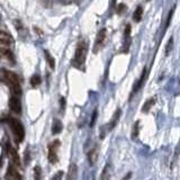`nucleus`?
<instances>
[{
    "label": "nucleus",
    "instance_id": "1",
    "mask_svg": "<svg viewBox=\"0 0 180 180\" xmlns=\"http://www.w3.org/2000/svg\"><path fill=\"white\" fill-rule=\"evenodd\" d=\"M87 52H88V45L86 42H80L78 44L74 53V58H73V66L76 68H81L84 65L87 56Z\"/></svg>",
    "mask_w": 180,
    "mask_h": 180
},
{
    "label": "nucleus",
    "instance_id": "2",
    "mask_svg": "<svg viewBox=\"0 0 180 180\" xmlns=\"http://www.w3.org/2000/svg\"><path fill=\"white\" fill-rule=\"evenodd\" d=\"M8 123H9V126L11 129V132H13L16 143L17 144L21 143V142L24 141V139H25V129H24L23 124L19 121L15 119V118H9Z\"/></svg>",
    "mask_w": 180,
    "mask_h": 180
},
{
    "label": "nucleus",
    "instance_id": "3",
    "mask_svg": "<svg viewBox=\"0 0 180 180\" xmlns=\"http://www.w3.org/2000/svg\"><path fill=\"white\" fill-rule=\"evenodd\" d=\"M60 146V141L55 140L53 141L49 145V153H47V159H49V162L54 164L58 162V149Z\"/></svg>",
    "mask_w": 180,
    "mask_h": 180
},
{
    "label": "nucleus",
    "instance_id": "4",
    "mask_svg": "<svg viewBox=\"0 0 180 180\" xmlns=\"http://www.w3.org/2000/svg\"><path fill=\"white\" fill-rule=\"evenodd\" d=\"M7 153L9 155V158H10L14 166L20 168V159L19 155H18V152L16 151V149H14V146H11L10 143H7Z\"/></svg>",
    "mask_w": 180,
    "mask_h": 180
},
{
    "label": "nucleus",
    "instance_id": "5",
    "mask_svg": "<svg viewBox=\"0 0 180 180\" xmlns=\"http://www.w3.org/2000/svg\"><path fill=\"white\" fill-rule=\"evenodd\" d=\"M106 36H107V34H106V29H105V28L100 29L99 33L97 34L96 42H95V47H94V52H95V53H97V52L103 47L104 43H105V41H106Z\"/></svg>",
    "mask_w": 180,
    "mask_h": 180
},
{
    "label": "nucleus",
    "instance_id": "6",
    "mask_svg": "<svg viewBox=\"0 0 180 180\" xmlns=\"http://www.w3.org/2000/svg\"><path fill=\"white\" fill-rule=\"evenodd\" d=\"M9 108L13 113L17 114V115L21 114V104H20L19 98L17 96L10 97V99H9Z\"/></svg>",
    "mask_w": 180,
    "mask_h": 180
},
{
    "label": "nucleus",
    "instance_id": "7",
    "mask_svg": "<svg viewBox=\"0 0 180 180\" xmlns=\"http://www.w3.org/2000/svg\"><path fill=\"white\" fill-rule=\"evenodd\" d=\"M2 76L5 78L7 84H19V78L16 73H14L11 71H8V70H4L2 71Z\"/></svg>",
    "mask_w": 180,
    "mask_h": 180
},
{
    "label": "nucleus",
    "instance_id": "8",
    "mask_svg": "<svg viewBox=\"0 0 180 180\" xmlns=\"http://www.w3.org/2000/svg\"><path fill=\"white\" fill-rule=\"evenodd\" d=\"M98 156H99V146L95 145L88 152V161H89L90 166H95L96 164L97 160H98Z\"/></svg>",
    "mask_w": 180,
    "mask_h": 180
},
{
    "label": "nucleus",
    "instance_id": "9",
    "mask_svg": "<svg viewBox=\"0 0 180 180\" xmlns=\"http://www.w3.org/2000/svg\"><path fill=\"white\" fill-rule=\"evenodd\" d=\"M121 116H122V110L118 108V109H116V111L114 113L113 117H111V119H110V122L108 123V125H107V131H113V129H115L117 123L119 122Z\"/></svg>",
    "mask_w": 180,
    "mask_h": 180
},
{
    "label": "nucleus",
    "instance_id": "10",
    "mask_svg": "<svg viewBox=\"0 0 180 180\" xmlns=\"http://www.w3.org/2000/svg\"><path fill=\"white\" fill-rule=\"evenodd\" d=\"M146 77H148V71H146V68H144L143 69V72H142L141 74V78L135 82L134 87H133V91H132V95L133 94H135L136 91H139V90L142 88V86L144 84V82H145V80H146Z\"/></svg>",
    "mask_w": 180,
    "mask_h": 180
},
{
    "label": "nucleus",
    "instance_id": "11",
    "mask_svg": "<svg viewBox=\"0 0 180 180\" xmlns=\"http://www.w3.org/2000/svg\"><path fill=\"white\" fill-rule=\"evenodd\" d=\"M78 179V167L76 163H71L69 167V171L66 174V180H77Z\"/></svg>",
    "mask_w": 180,
    "mask_h": 180
},
{
    "label": "nucleus",
    "instance_id": "12",
    "mask_svg": "<svg viewBox=\"0 0 180 180\" xmlns=\"http://www.w3.org/2000/svg\"><path fill=\"white\" fill-rule=\"evenodd\" d=\"M62 129H63V124L62 122L58 119V118H55L54 121H53V124H52V134L53 135H56V134H60L61 132H62Z\"/></svg>",
    "mask_w": 180,
    "mask_h": 180
},
{
    "label": "nucleus",
    "instance_id": "13",
    "mask_svg": "<svg viewBox=\"0 0 180 180\" xmlns=\"http://www.w3.org/2000/svg\"><path fill=\"white\" fill-rule=\"evenodd\" d=\"M156 103V97H151L150 99H148L145 103H144V105H143V107H142V113H149L150 110H151V108L154 106V104Z\"/></svg>",
    "mask_w": 180,
    "mask_h": 180
},
{
    "label": "nucleus",
    "instance_id": "14",
    "mask_svg": "<svg viewBox=\"0 0 180 180\" xmlns=\"http://www.w3.org/2000/svg\"><path fill=\"white\" fill-rule=\"evenodd\" d=\"M111 179V170L109 164H106L101 171V174L99 177V180H110Z\"/></svg>",
    "mask_w": 180,
    "mask_h": 180
},
{
    "label": "nucleus",
    "instance_id": "15",
    "mask_svg": "<svg viewBox=\"0 0 180 180\" xmlns=\"http://www.w3.org/2000/svg\"><path fill=\"white\" fill-rule=\"evenodd\" d=\"M142 17H143V7L139 6L135 9L134 14H133V20L135 23H139V21L142 20Z\"/></svg>",
    "mask_w": 180,
    "mask_h": 180
},
{
    "label": "nucleus",
    "instance_id": "16",
    "mask_svg": "<svg viewBox=\"0 0 180 180\" xmlns=\"http://www.w3.org/2000/svg\"><path fill=\"white\" fill-rule=\"evenodd\" d=\"M8 174H9V176H10L14 180H21V176L18 174V171H17L14 167L8 168Z\"/></svg>",
    "mask_w": 180,
    "mask_h": 180
},
{
    "label": "nucleus",
    "instance_id": "17",
    "mask_svg": "<svg viewBox=\"0 0 180 180\" xmlns=\"http://www.w3.org/2000/svg\"><path fill=\"white\" fill-rule=\"evenodd\" d=\"M44 54H45V59H46L47 63L50 65V68H51V69H54V68H55V60H54V58L50 54V52L49 51H44Z\"/></svg>",
    "mask_w": 180,
    "mask_h": 180
},
{
    "label": "nucleus",
    "instance_id": "18",
    "mask_svg": "<svg viewBox=\"0 0 180 180\" xmlns=\"http://www.w3.org/2000/svg\"><path fill=\"white\" fill-rule=\"evenodd\" d=\"M139 132H140V122H135L132 129V139L135 140L139 136Z\"/></svg>",
    "mask_w": 180,
    "mask_h": 180
},
{
    "label": "nucleus",
    "instance_id": "19",
    "mask_svg": "<svg viewBox=\"0 0 180 180\" xmlns=\"http://www.w3.org/2000/svg\"><path fill=\"white\" fill-rule=\"evenodd\" d=\"M42 82V79L39 77V74H34L32 78H31V84L32 87H39V84Z\"/></svg>",
    "mask_w": 180,
    "mask_h": 180
},
{
    "label": "nucleus",
    "instance_id": "20",
    "mask_svg": "<svg viewBox=\"0 0 180 180\" xmlns=\"http://www.w3.org/2000/svg\"><path fill=\"white\" fill-rule=\"evenodd\" d=\"M42 179V169L41 167L36 166L34 168V180H41Z\"/></svg>",
    "mask_w": 180,
    "mask_h": 180
},
{
    "label": "nucleus",
    "instance_id": "21",
    "mask_svg": "<svg viewBox=\"0 0 180 180\" xmlns=\"http://www.w3.org/2000/svg\"><path fill=\"white\" fill-rule=\"evenodd\" d=\"M172 47H174V37H170L167 43V46H166V55H169V53L171 52Z\"/></svg>",
    "mask_w": 180,
    "mask_h": 180
},
{
    "label": "nucleus",
    "instance_id": "22",
    "mask_svg": "<svg viewBox=\"0 0 180 180\" xmlns=\"http://www.w3.org/2000/svg\"><path fill=\"white\" fill-rule=\"evenodd\" d=\"M172 14H174V8L170 10V13H169V15H168L167 23H166V26H164V29H163V32H166V31H167V28L169 27V25H170V21H171V18H172Z\"/></svg>",
    "mask_w": 180,
    "mask_h": 180
},
{
    "label": "nucleus",
    "instance_id": "23",
    "mask_svg": "<svg viewBox=\"0 0 180 180\" xmlns=\"http://www.w3.org/2000/svg\"><path fill=\"white\" fill-rule=\"evenodd\" d=\"M97 116H98V111H97V109H95L94 110V113H92V115H91V121H90V126H91V127H92V126L95 125V123H96Z\"/></svg>",
    "mask_w": 180,
    "mask_h": 180
},
{
    "label": "nucleus",
    "instance_id": "24",
    "mask_svg": "<svg viewBox=\"0 0 180 180\" xmlns=\"http://www.w3.org/2000/svg\"><path fill=\"white\" fill-rule=\"evenodd\" d=\"M63 174H64L63 171H58L56 174L52 177V180H62V178H63Z\"/></svg>",
    "mask_w": 180,
    "mask_h": 180
},
{
    "label": "nucleus",
    "instance_id": "25",
    "mask_svg": "<svg viewBox=\"0 0 180 180\" xmlns=\"http://www.w3.org/2000/svg\"><path fill=\"white\" fill-rule=\"evenodd\" d=\"M125 10H126V6H125L124 4H119V5L117 6V13L118 14L125 13Z\"/></svg>",
    "mask_w": 180,
    "mask_h": 180
},
{
    "label": "nucleus",
    "instance_id": "26",
    "mask_svg": "<svg viewBox=\"0 0 180 180\" xmlns=\"http://www.w3.org/2000/svg\"><path fill=\"white\" fill-rule=\"evenodd\" d=\"M60 108H61V111L65 109V98H63V97L60 99Z\"/></svg>",
    "mask_w": 180,
    "mask_h": 180
},
{
    "label": "nucleus",
    "instance_id": "27",
    "mask_svg": "<svg viewBox=\"0 0 180 180\" xmlns=\"http://www.w3.org/2000/svg\"><path fill=\"white\" fill-rule=\"evenodd\" d=\"M129 34H131V25H126V28H125V37H129Z\"/></svg>",
    "mask_w": 180,
    "mask_h": 180
},
{
    "label": "nucleus",
    "instance_id": "28",
    "mask_svg": "<svg viewBox=\"0 0 180 180\" xmlns=\"http://www.w3.org/2000/svg\"><path fill=\"white\" fill-rule=\"evenodd\" d=\"M131 178H132V172H129V174H125L121 180H131Z\"/></svg>",
    "mask_w": 180,
    "mask_h": 180
},
{
    "label": "nucleus",
    "instance_id": "29",
    "mask_svg": "<svg viewBox=\"0 0 180 180\" xmlns=\"http://www.w3.org/2000/svg\"><path fill=\"white\" fill-rule=\"evenodd\" d=\"M115 5H116V0H111V6H110V8L113 9L115 7Z\"/></svg>",
    "mask_w": 180,
    "mask_h": 180
},
{
    "label": "nucleus",
    "instance_id": "30",
    "mask_svg": "<svg viewBox=\"0 0 180 180\" xmlns=\"http://www.w3.org/2000/svg\"><path fill=\"white\" fill-rule=\"evenodd\" d=\"M148 1H149V0H148Z\"/></svg>",
    "mask_w": 180,
    "mask_h": 180
}]
</instances>
